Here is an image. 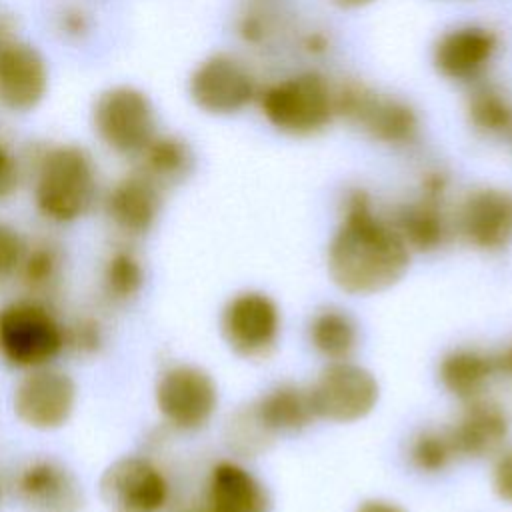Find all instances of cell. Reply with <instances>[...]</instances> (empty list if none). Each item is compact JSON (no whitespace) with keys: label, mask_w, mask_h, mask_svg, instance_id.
Segmentation results:
<instances>
[{"label":"cell","mask_w":512,"mask_h":512,"mask_svg":"<svg viewBox=\"0 0 512 512\" xmlns=\"http://www.w3.org/2000/svg\"><path fill=\"white\" fill-rule=\"evenodd\" d=\"M64 272V254L60 246L48 240L26 244L24 256L18 266V280L30 292V296L42 298L50 294L62 278Z\"/></svg>","instance_id":"25"},{"label":"cell","mask_w":512,"mask_h":512,"mask_svg":"<svg viewBox=\"0 0 512 512\" xmlns=\"http://www.w3.org/2000/svg\"><path fill=\"white\" fill-rule=\"evenodd\" d=\"M138 158V172H142L162 190L188 180L196 164L192 146L176 134H156Z\"/></svg>","instance_id":"23"},{"label":"cell","mask_w":512,"mask_h":512,"mask_svg":"<svg viewBox=\"0 0 512 512\" xmlns=\"http://www.w3.org/2000/svg\"><path fill=\"white\" fill-rule=\"evenodd\" d=\"M336 6L340 8H346V10H358V8H364V6H370L372 2L376 0H332Z\"/></svg>","instance_id":"38"},{"label":"cell","mask_w":512,"mask_h":512,"mask_svg":"<svg viewBox=\"0 0 512 512\" xmlns=\"http://www.w3.org/2000/svg\"><path fill=\"white\" fill-rule=\"evenodd\" d=\"M334 110L348 124L374 142L408 146L420 132L416 110L390 94H382L364 82H344L334 90Z\"/></svg>","instance_id":"5"},{"label":"cell","mask_w":512,"mask_h":512,"mask_svg":"<svg viewBox=\"0 0 512 512\" xmlns=\"http://www.w3.org/2000/svg\"><path fill=\"white\" fill-rule=\"evenodd\" d=\"M280 310L276 302L258 290L232 296L222 308L220 332L232 352L244 358H262L278 342Z\"/></svg>","instance_id":"11"},{"label":"cell","mask_w":512,"mask_h":512,"mask_svg":"<svg viewBox=\"0 0 512 512\" xmlns=\"http://www.w3.org/2000/svg\"><path fill=\"white\" fill-rule=\"evenodd\" d=\"M260 426L274 438L280 432H298L316 418L310 390L296 384H278L250 404Z\"/></svg>","instance_id":"21"},{"label":"cell","mask_w":512,"mask_h":512,"mask_svg":"<svg viewBox=\"0 0 512 512\" xmlns=\"http://www.w3.org/2000/svg\"><path fill=\"white\" fill-rule=\"evenodd\" d=\"M408 458L410 464L424 472V474H438L446 470L452 460H456V450L450 440L448 428L438 430V428H428L418 432L408 448Z\"/></svg>","instance_id":"28"},{"label":"cell","mask_w":512,"mask_h":512,"mask_svg":"<svg viewBox=\"0 0 512 512\" xmlns=\"http://www.w3.org/2000/svg\"><path fill=\"white\" fill-rule=\"evenodd\" d=\"M2 44H4V42H2ZM2 44H0V46H2Z\"/></svg>","instance_id":"40"},{"label":"cell","mask_w":512,"mask_h":512,"mask_svg":"<svg viewBox=\"0 0 512 512\" xmlns=\"http://www.w3.org/2000/svg\"><path fill=\"white\" fill-rule=\"evenodd\" d=\"M494 358V366H496V374L508 376L512 378V344L502 348L498 354L492 356Z\"/></svg>","instance_id":"36"},{"label":"cell","mask_w":512,"mask_h":512,"mask_svg":"<svg viewBox=\"0 0 512 512\" xmlns=\"http://www.w3.org/2000/svg\"><path fill=\"white\" fill-rule=\"evenodd\" d=\"M262 14H256V12H248L242 16L240 24H238V34L250 42V44H258L262 42L266 36H268V24H266V18L262 20L260 18Z\"/></svg>","instance_id":"34"},{"label":"cell","mask_w":512,"mask_h":512,"mask_svg":"<svg viewBox=\"0 0 512 512\" xmlns=\"http://www.w3.org/2000/svg\"><path fill=\"white\" fill-rule=\"evenodd\" d=\"M48 66L44 56L26 42L0 46V104L10 112H30L46 96Z\"/></svg>","instance_id":"17"},{"label":"cell","mask_w":512,"mask_h":512,"mask_svg":"<svg viewBox=\"0 0 512 512\" xmlns=\"http://www.w3.org/2000/svg\"><path fill=\"white\" fill-rule=\"evenodd\" d=\"M106 218L120 234L138 238L148 234L162 210V188L134 172L118 180L104 200Z\"/></svg>","instance_id":"20"},{"label":"cell","mask_w":512,"mask_h":512,"mask_svg":"<svg viewBox=\"0 0 512 512\" xmlns=\"http://www.w3.org/2000/svg\"><path fill=\"white\" fill-rule=\"evenodd\" d=\"M66 350V324L36 296L0 308V358L18 370L50 366Z\"/></svg>","instance_id":"3"},{"label":"cell","mask_w":512,"mask_h":512,"mask_svg":"<svg viewBox=\"0 0 512 512\" xmlns=\"http://www.w3.org/2000/svg\"><path fill=\"white\" fill-rule=\"evenodd\" d=\"M456 230L476 250L498 252L512 244V190L482 186L456 212Z\"/></svg>","instance_id":"15"},{"label":"cell","mask_w":512,"mask_h":512,"mask_svg":"<svg viewBox=\"0 0 512 512\" xmlns=\"http://www.w3.org/2000/svg\"><path fill=\"white\" fill-rule=\"evenodd\" d=\"M312 348L330 362L348 360L358 346V326L354 318L340 308L318 310L308 328Z\"/></svg>","instance_id":"24"},{"label":"cell","mask_w":512,"mask_h":512,"mask_svg":"<svg viewBox=\"0 0 512 512\" xmlns=\"http://www.w3.org/2000/svg\"><path fill=\"white\" fill-rule=\"evenodd\" d=\"M258 102L266 122L288 136H314L336 116L334 90L316 72H300L268 84L258 94Z\"/></svg>","instance_id":"4"},{"label":"cell","mask_w":512,"mask_h":512,"mask_svg":"<svg viewBox=\"0 0 512 512\" xmlns=\"http://www.w3.org/2000/svg\"><path fill=\"white\" fill-rule=\"evenodd\" d=\"M98 194L96 166L90 154L72 144L50 148L38 162L34 178V206L54 224L84 218Z\"/></svg>","instance_id":"2"},{"label":"cell","mask_w":512,"mask_h":512,"mask_svg":"<svg viewBox=\"0 0 512 512\" xmlns=\"http://www.w3.org/2000/svg\"><path fill=\"white\" fill-rule=\"evenodd\" d=\"M106 344L104 324L90 314H82L66 324V350L82 358H92L102 352Z\"/></svg>","instance_id":"30"},{"label":"cell","mask_w":512,"mask_h":512,"mask_svg":"<svg viewBox=\"0 0 512 512\" xmlns=\"http://www.w3.org/2000/svg\"><path fill=\"white\" fill-rule=\"evenodd\" d=\"M466 116L472 128L488 138L512 134V102L498 86H476L466 100Z\"/></svg>","instance_id":"26"},{"label":"cell","mask_w":512,"mask_h":512,"mask_svg":"<svg viewBox=\"0 0 512 512\" xmlns=\"http://www.w3.org/2000/svg\"><path fill=\"white\" fill-rule=\"evenodd\" d=\"M496 50L498 36L490 28L466 24L444 32L436 40L432 62L446 80L472 82L486 70Z\"/></svg>","instance_id":"18"},{"label":"cell","mask_w":512,"mask_h":512,"mask_svg":"<svg viewBox=\"0 0 512 512\" xmlns=\"http://www.w3.org/2000/svg\"><path fill=\"white\" fill-rule=\"evenodd\" d=\"M20 184V168L12 152L0 142V202L8 200Z\"/></svg>","instance_id":"32"},{"label":"cell","mask_w":512,"mask_h":512,"mask_svg":"<svg viewBox=\"0 0 512 512\" xmlns=\"http://www.w3.org/2000/svg\"><path fill=\"white\" fill-rule=\"evenodd\" d=\"M270 494L242 464L216 462L204 480L202 492L180 512H268Z\"/></svg>","instance_id":"16"},{"label":"cell","mask_w":512,"mask_h":512,"mask_svg":"<svg viewBox=\"0 0 512 512\" xmlns=\"http://www.w3.org/2000/svg\"><path fill=\"white\" fill-rule=\"evenodd\" d=\"M456 456L486 458L502 450L510 434V416L502 404L490 398L464 402L456 422L448 428Z\"/></svg>","instance_id":"19"},{"label":"cell","mask_w":512,"mask_h":512,"mask_svg":"<svg viewBox=\"0 0 512 512\" xmlns=\"http://www.w3.org/2000/svg\"><path fill=\"white\" fill-rule=\"evenodd\" d=\"M492 484L496 494L512 504V450L500 454V458L494 464V472H492Z\"/></svg>","instance_id":"33"},{"label":"cell","mask_w":512,"mask_h":512,"mask_svg":"<svg viewBox=\"0 0 512 512\" xmlns=\"http://www.w3.org/2000/svg\"><path fill=\"white\" fill-rule=\"evenodd\" d=\"M188 94L202 112L232 116L258 96V88L254 76L238 58L218 52L194 68L188 80Z\"/></svg>","instance_id":"12"},{"label":"cell","mask_w":512,"mask_h":512,"mask_svg":"<svg viewBox=\"0 0 512 512\" xmlns=\"http://www.w3.org/2000/svg\"><path fill=\"white\" fill-rule=\"evenodd\" d=\"M14 494L26 512H82L84 492L76 474L52 456L26 460L14 476Z\"/></svg>","instance_id":"14"},{"label":"cell","mask_w":512,"mask_h":512,"mask_svg":"<svg viewBox=\"0 0 512 512\" xmlns=\"http://www.w3.org/2000/svg\"><path fill=\"white\" fill-rule=\"evenodd\" d=\"M446 190L448 176L440 170H430L422 178L418 194L400 204L388 218L408 250L432 252L446 242L450 234V220L444 210Z\"/></svg>","instance_id":"13"},{"label":"cell","mask_w":512,"mask_h":512,"mask_svg":"<svg viewBox=\"0 0 512 512\" xmlns=\"http://www.w3.org/2000/svg\"><path fill=\"white\" fill-rule=\"evenodd\" d=\"M410 250L372 196L352 188L342 200L338 228L328 246V272L348 294H374L394 286L408 270Z\"/></svg>","instance_id":"1"},{"label":"cell","mask_w":512,"mask_h":512,"mask_svg":"<svg viewBox=\"0 0 512 512\" xmlns=\"http://www.w3.org/2000/svg\"><path fill=\"white\" fill-rule=\"evenodd\" d=\"M494 376V358L474 348L450 350L438 364L440 384L448 394L462 402L484 396V390Z\"/></svg>","instance_id":"22"},{"label":"cell","mask_w":512,"mask_h":512,"mask_svg":"<svg viewBox=\"0 0 512 512\" xmlns=\"http://www.w3.org/2000/svg\"><path fill=\"white\" fill-rule=\"evenodd\" d=\"M272 436L260 426L250 406L238 410L228 422V444L242 456H254L266 448Z\"/></svg>","instance_id":"29"},{"label":"cell","mask_w":512,"mask_h":512,"mask_svg":"<svg viewBox=\"0 0 512 512\" xmlns=\"http://www.w3.org/2000/svg\"><path fill=\"white\" fill-rule=\"evenodd\" d=\"M146 272L138 254L130 248L112 250L102 266V294L112 304L132 302L144 288Z\"/></svg>","instance_id":"27"},{"label":"cell","mask_w":512,"mask_h":512,"mask_svg":"<svg viewBox=\"0 0 512 512\" xmlns=\"http://www.w3.org/2000/svg\"><path fill=\"white\" fill-rule=\"evenodd\" d=\"M26 250V240L16 228L0 222V284L16 276Z\"/></svg>","instance_id":"31"},{"label":"cell","mask_w":512,"mask_h":512,"mask_svg":"<svg viewBox=\"0 0 512 512\" xmlns=\"http://www.w3.org/2000/svg\"><path fill=\"white\" fill-rule=\"evenodd\" d=\"M98 496L106 512H162L172 488L166 472L152 458L128 454L102 470Z\"/></svg>","instance_id":"8"},{"label":"cell","mask_w":512,"mask_h":512,"mask_svg":"<svg viewBox=\"0 0 512 512\" xmlns=\"http://www.w3.org/2000/svg\"><path fill=\"white\" fill-rule=\"evenodd\" d=\"M78 388L74 378L54 366L26 370L12 392L14 416L32 430L52 432L74 414Z\"/></svg>","instance_id":"9"},{"label":"cell","mask_w":512,"mask_h":512,"mask_svg":"<svg viewBox=\"0 0 512 512\" xmlns=\"http://www.w3.org/2000/svg\"><path fill=\"white\" fill-rule=\"evenodd\" d=\"M0 500H2V482H0Z\"/></svg>","instance_id":"39"},{"label":"cell","mask_w":512,"mask_h":512,"mask_svg":"<svg viewBox=\"0 0 512 512\" xmlns=\"http://www.w3.org/2000/svg\"><path fill=\"white\" fill-rule=\"evenodd\" d=\"M154 404L170 430L198 432L218 408V386L208 370L190 362H176L158 374Z\"/></svg>","instance_id":"7"},{"label":"cell","mask_w":512,"mask_h":512,"mask_svg":"<svg viewBox=\"0 0 512 512\" xmlns=\"http://www.w3.org/2000/svg\"><path fill=\"white\" fill-rule=\"evenodd\" d=\"M356 512H406L404 508H400L398 504L390 502V500H380V498H372L362 502Z\"/></svg>","instance_id":"35"},{"label":"cell","mask_w":512,"mask_h":512,"mask_svg":"<svg viewBox=\"0 0 512 512\" xmlns=\"http://www.w3.org/2000/svg\"><path fill=\"white\" fill-rule=\"evenodd\" d=\"M92 126L100 142L120 156H140L158 134L150 98L126 84L110 86L92 106Z\"/></svg>","instance_id":"6"},{"label":"cell","mask_w":512,"mask_h":512,"mask_svg":"<svg viewBox=\"0 0 512 512\" xmlns=\"http://www.w3.org/2000/svg\"><path fill=\"white\" fill-rule=\"evenodd\" d=\"M380 388L372 372L348 360L330 362L310 388L316 418L330 422H356L370 414Z\"/></svg>","instance_id":"10"},{"label":"cell","mask_w":512,"mask_h":512,"mask_svg":"<svg viewBox=\"0 0 512 512\" xmlns=\"http://www.w3.org/2000/svg\"><path fill=\"white\" fill-rule=\"evenodd\" d=\"M304 50H308L310 54H320V52H326L328 48V42H326V36L320 34V32H310L306 38H304Z\"/></svg>","instance_id":"37"}]
</instances>
